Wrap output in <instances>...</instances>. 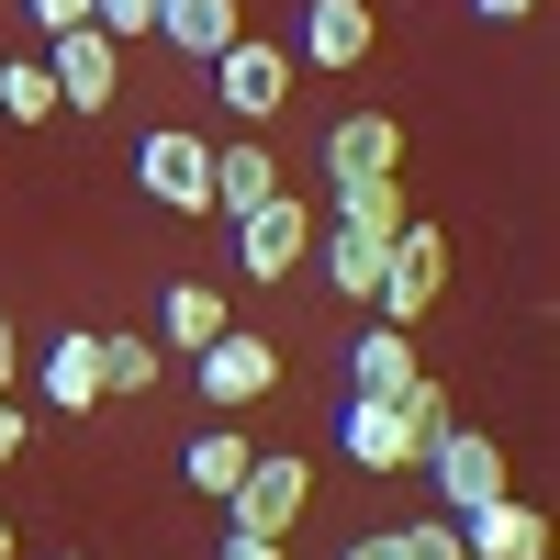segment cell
Masks as SVG:
<instances>
[{
	"instance_id": "obj_1",
	"label": "cell",
	"mask_w": 560,
	"mask_h": 560,
	"mask_svg": "<svg viewBox=\"0 0 560 560\" xmlns=\"http://www.w3.org/2000/svg\"><path fill=\"white\" fill-rule=\"evenodd\" d=\"M303 504H314V459L258 448L247 471H236V493H224V527H236V538H292V527H303Z\"/></svg>"
},
{
	"instance_id": "obj_2",
	"label": "cell",
	"mask_w": 560,
	"mask_h": 560,
	"mask_svg": "<svg viewBox=\"0 0 560 560\" xmlns=\"http://www.w3.org/2000/svg\"><path fill=\"white\" fill-rule=\"evenodd\" d=\"M135 191H147L158 213H213V135L158 124L147 147H135Z\"/></svg>"
},
{
	"instance_id": "obj_3",
	"label": "cell",
	"mask_w": 560,
	"mask_h": 560,
	"mask_svg": "<svg viewBox=\"0 0 560 560\" xmlns=\"http://www.w3.org/2000/svg\"><path fill=\"white\" fill-rule=\"evenodd\" d=\"M45 79H57V113H113L124 45H113L102 23H68V34H45Z\"/></svg>"
},
{
	"instance_id": "obj_4",
	"label": "cell",
	"mask_w": 560,
	"mask_h": 560,
	"mask_svg": "<svg viewBox=\"0 0 560 560\" xmlns=\"http://www.w3.org/2000/svg\"><path fill=\"white\" fill-rule=\"evenodd\" d=\"M438 292H448V236H438L427 213H404V236H393V258H382V292H370V303H382V325H415Z\"/></svg>"
},
{
	"instance_id": "obj_5",
	"label": "cell",
	"mask_w": 560,
	"mask_h": 560,
	"mask_svg": "<svg viewBox=\"0 0 560 560\" xmlns=\"http://www.w3.org/2000/svg\"><path fill=\"white\" fill-rule=\"evenodd\" d=\"M191 382H202L213 415H236V404H258V393L280 382V348L258 337V325H224L213 348H191Z\"/></svg>"
},
{
	"instance_id": "obj_6",
	"label": "cell",
	"mask_w": 560,
	"mask_h": 560,
	"mask_svg": "<svg viewBox=\"0 0 560 560\" xmlns=\"http://www.w3.org/2000/svg\"><path fill=\"white\" fill-rule=\"evenodd\" d=\"M292 45H258V34H236V45H224V57H213V90H224V113H236V124H269L280 102H292Z\"/></svg>"
},
{
	"instance_id": "obj_7",
	"label": "cell",
	"mask_w": 560,
	"mask_h": 560,
	"mask_svg": "<svg viewBox=\"0 0 560 560\" xmlns=\"http://www.w3.org/2000/svg\"><path fill=\"white\" fill-rule=\"evenodd\" d=\"M236 258H247V280H292V269L314 258V202L269 191L258 213H236Z\"/></svg>"
},
{
	"instance_id": "obj_8",
	"label": "cell",
	"mask_w": 560,
	"mask_h": 560,
	"mask_svg": "<svg viewBox=\"0 0 560 560\" xmlns=\"http://www.w3.org/2000/svg\"><path fill=\"white\" fill-rule=\"evenodd\" d=\"M427 471H438V504H448V516H471V504H493V493H504V448H493V438H471V427H448V438L427 448Z\"/></svg>"
},
{
	"instance_id": "obj_9",
	"label": "cell",
	"mask_w": 560,
	"mask_h": 560,
	"mask_svg": "<svg viewBox=\"0 0 560 560\" xmlns=\"http://www.w3.org/2000/svg\"><path fill=\"white\" fill-rule=\"evenodd\" d=\"M459 549H471V560H549V516L516 504V493H493V504L459 516Z\"/></svg>"
},
{
	"instance_id": "obj_10",
	"label": "cell",
	"mask_w": 560,
	"mask_h": 560,
	"mask_svg": "<svg viewBox=\"0 0 560 560\" xmlns=\"http://www.w3.org/2000/svg\"><path fill=\"white\" fill-rule=\"evenodd\" d=\"M292 57H314V68H359V57H370V0H303Z\"/></svg>"
},
{
	"instance_id": "obj_11",
	"label": "cell",
	"mask_w": 560,
	"mask_h": 560,
	"mask_svg": "<svg viewBox=\"0 0 560 560\" xmlns=\"http://www.w3.org/2000/svg\"><path fill=\"white\" fill-rule=\"evenodd\" d=\"M382 168H404V124L393 113H348L325 135V179H382Z\"/></svg>"
},
{
	"instance_id": "obj_12",
	"label": "cell",
	"mask_w": 560,
	"mask_h": 560,
	"mask_svg": "<svg viewBox=\"0 0 560 560\" xmlns=\"http://www.w3.org/2000/svg\"><path fill=\"white\" fill-rule=\"evenodd\" d=\"M247 23H236V0H158V45H179V57H224V45H236Z\"/></svg>"
},
{
	"instance_id": "obj_13",
	"label": "cell",
	"mask_w": 560,
	"mask_h": 560,
	"mask_svg": "<svg viewBox=\"0 0 560 560\" xmlns=\"http://www.w3.org/2000/svg\"><path fill=\"white\" fill-rule=\"evenodd\" d=\"M158 337H168L179 359H191V348H213V337H224V292H213V280H168V303H158Z\"/></svg>"
},
{
	"instance_id": "obj_14",
	"label": "cell",
	"mask_w": 560,
	"mask_h": 560,
	"mask_svg": "<svg viewBox=\"0 0 560 560\" xmlns=\"http://www.w3.org/2000/svg\"><path fill=\"white\" fill-rule=\"evenodd\" d=\"M45 404H57V415L102 404V337H90V325H79V337H57V348H45Z\"/></svg>"
},
{
	"instance_id": "obj_15",
	"label": "cell",
	"mask_w": 560,
	"mask_h": 560,
	"mask_svg": "<svg viewBox=\"0 0 560 560\" xmlns=\"http://www.w3.org/2000/svg\"><path fill=\"white\" fill-rule=\"evenodd\" d=\"M337 438H348V459H359V471H404V427H393V404H382V393H348Z\"/></svg>"
},
{
	"instance_id": "obj_16",
	"label": "cell",
	"mask_w": 560,
	"mask_h": 560,
	"mask_svg": "<svg viewBox=\"0 0 560 560\" xmlns=\"http://www.w3.org/2000/svg\"><path fill=\"white\" fill-rule=\"evenodd\" d=\"M280 191V158L269 147H213V213H258Z\"/></svg>"
},
{
	"instance_id": "obj_17",
	"label": "cell",
	"mask_w": 560,
	"mask_h": 560,
	"mask_svg": "<svg viewBox=\"0 0 560 560\" xmlns=\"http://www.w3.org/2000/svg\"><path fill=\"white\" fill-rule=\"evenodd\" d=\"M393 427H404V471H427V448H438V438L459 427V415H448V393L427 382V370H415V382L393 393Z\"/></svg>"
},
{
	"instance_id": "obj_18",
	"label": "cell",
	"mask_w": 560,
	"mask_h": 560,
	"mask_svg": "<svg viewBox=\"0 0 560 560\" xmlns=\"http://www.w3.org/2000/svg\"><path fill=\"white\" fill-rule=\"evenodd\" d=\"M382 258H393V236H359V224H325V280H337L348 303H370V292H382Z\"/></svg>"
},
{
	"instance_id": "obj_19",
	"label": "cell",
	"mask_w": 560,
	"mask_h": 560,
	"mask_svg": "<svg viewBox=\"0 0 560 560\" xmlns=\"http://www.w3.org/2000/svg\"><path fill=\"white\" fill-rule=\"evenodd\" d=\"M337 224H359V236H404V168H382V179H337Z\"/></svg>"
},
{
	"instance_id": "obj_20",
	"label": "cell",
	"mask_w": 560,
	"mask_h": 560,
	"mask_svg": "<svg viewBox=\"0 0 560 560\" xmlns=\"http://www.w3.org/2000/svg\"><path fill=\"white\" fill-rule=\"evenodd\" d=\"M348 370H359V393H382V404H393V393L415 382V337H404V325H370V337L348 348Z\"/></svg>"
},
{
	"instance_id": "obj_21",
	"label": "cell",
	"mask_w": 560,
	"mask_h": 560,
	"mask_svg": "<svg viewBox=\"0 0 560 560\" xmlns=\"http://www.w3.org/2000/svg\"><path fill=\"white\" fill-rule=\"evenodd\" d=\"M247 459H258V448H247L236 427H213V438H191V459H179V471H191V493H213V504H224V493H236V471H247Z\"/></svg>"
},
{
	"instance_id": "obj_22",
	"label": "cell",
	"mask_w": 560,
	"mask_h": 560,
	"mask_svg": "<svg viewBox=\"0 0 560 560\" xmlns=\"http://www.w3.org/2000/svg\"><path fill=\"white\" fill-rule=\"evenodd\" d=\"M158 370H168L158 337H102V393H135V404H147V393H158Z\"/></svg>"
},
{
	"instance_id": "obj_23",
	"label": "cell",
	"mask_w": 560,
	"mask_h": 560,
	"mask_svg": "<svg viewBox=\"0 0 560 560\" xmlns=\"http://www.w3.org/2000/svg\"><path fill=\"white\" fill-rule=\"evenodd\" d=\"M0 113H12V124H45V113H57V79H45V57H12V68H0Z\"/></svg>"
},
{
	"instance_id": "obj_24",
	"label": "cell",
	"mask_w": 560,
	"mask_h": 560,
	"mask_svg": "<svg viewBox=\"0 0 560 560\" xmlns=\"http://www.w3.org/2000/svg\"><path fill=\"white\" fill-rule=\"evenodd\" d=\"M393 560H471V549H459V516H415V527H393Z\"/></svg>"
},
{
	"instance_id": "obj_25",
	"label": "cell",
	"mask_w": 560,
	"mask_h": 560,
	"mask_svg": "<svg viewBox=\"0 0 560 560\" xmlns=\"http://www.w3.org/2000/svg\"><path fill=\"white\" fill-rule=\"evenodd\" d=\"M90 23H102L113 45H135V34H158V0H90Z\"/></svg>"
},
{
	"instance_id": "obj_26",
	"label": "cell",
	"mask_w": 560,
	"mask_h": 560,
	"mask_svg": "<svg viewBox=\"0 0 560 560\" xmlns=\"http://www.w3.org/2000/svg\"><path fill=\"white\" fill-rule=\"evenodd\" d=\"M23 12H34L45 34H68V23H90V0H23Z\"/></svg>"
},
{
	"instance_id": "obj_27",
	"label": "cell",
	"mask_w": 560,
	"mask_h": 560,
	"mask_svg": "<svg viewBox=\"0 0 560 560\" xmlns=\"http://www.w3.org/2000/svg\"><path fill=\"white\" fill-rule=\"evenodd\" d=\"M213 560H280V538H236V527H224V538H213Z\"/></svg>"
},
{
	"instance_id": "obj_28",
	"label": "cell",
	"mask_w": 560,
	"mask_h": 560,
	"mask_svg": "<svg viewBox=\"0 0 560 560\" xmlns=\"http://www.w3.org/2000/svg\"><path fill=\"white\" fill-rule=\"evenodd\" d=\"M12 459H23V404L0 393V471H12Z\"/></svg>"
},
{
	"instance_id": "obj_29",
	"label": "cell",
	"mask_w": 560,
	"mask_h": 560,
	"mask_svg": "<svg viewBox=\"0 0 560 560\" xmlns=\"http://www.w3.org/2000/svg\"><path fill=\"white\" fill-rule=\"evenodd\" d=\"M471 12H482V23H527L538 0H471Z\"/></svg>"
},
{
	"instance_id": "obj_30",
	"label": "cell",
	"mask_w": 560,
	"mask_h": 560,
	"mask_svg": "<svg viewBox=\"0 0 560 560\" xmlns=\"http://www.w3.org/2000/svg\"><path fill=\"white\" fill-rule=\"evenodd\" d=\"M348 560H393V527H370V538H348Z\"/></svg>"
},
{
	"instance_id": "obj_31",
	"label": "cell",
	"mask_w": 560,
	"mask_h": 560,
	"mask_svg": "<svg viewBox=\"0 0 560 560\" xmlns=\"http://www.w3.org/2000/svg\"><path fill=\"white\" fill-rule=\"evenodd\" d=\"M12 370H23V359H12V314H0V393H12Z\"/></svg>"
},
{
	"instance_id": "obj_32",
	"label": "cell",
	"mask_w": 560,
	"mask_h": 560,
	"mask_svg": "<svg viewBox=\"0 0 560 560\" xmlns=\"http://www.w3.org/2000/svg\"><path fill=\"white\" fill-rule=\"evenodd\" d=\"M0 560H12V527H0Z\"/></svg>"
}]
</instances>
